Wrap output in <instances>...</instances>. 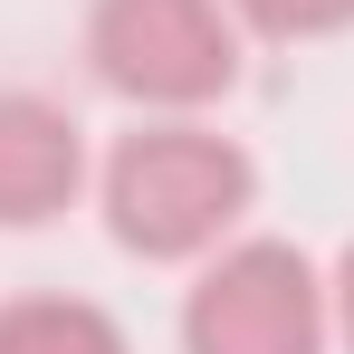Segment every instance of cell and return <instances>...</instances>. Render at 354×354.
Segmentation results:
<instances>
[{
  "label": "cell",
  "mask_w": 354,
  "mask_h": 354,
  "mask_svg": "<svg viewBox=\"0 0 354 354\" xmlns=\"http://www.w3.org/2000/svg\"><path fill=\"white\" fill-rule=\"evenodd\" d=\"M239 29H259V39H335L354 19V0H230Z\"/></svg>",
  "instance_id": "6"
},
{
  "label": "cell",
  "mask_w": 354,
  "mask_h": 354,
  "mask_svg": "<svg viewBox=\"0 0 354 354\" xmlns=\"http://www.w3.org/2000/svg\"><path fill=\"white\" fill-rule=\"evenodd\" d=\"M326 297H335V345L354 354V249L335 259V278H326Z\"/></svg>",
  "instance_id": "7"
},
{
  "label": "cell",
  "mask_w": 354,
  "mask_h": 354,
  "mask_svg": "<svg viewBox=\"0 0 354 354\" xmlns=\"http://www.w3.org/2000/svg\"><path fill=\"white\" fill-rule=\"evenodd\" d=\"M77 182H86V134H77V115L48 106V96H29V86H10V96H0V230L58 221L67 201H77Z\"/></svg>",
  "instance_id": "4"
},
{
  "label": "cell",
  "mask_w": 354,
  "mask_h": 354,
  "mask_svg": "<svg viewBox=\"0 0 354 354\" xmlns=\"http://www.w3.org/2000/svg\"><path fill=\"white\" fill-rule=\"evenodd\" d=\"M86 58L115 96L192 115V106L230 96V77H239V10L230 0H96Z\"/></svg>",
  "instance_id": "3"
},
{
  "label": "cell",
  "mask_w": 354,
  "mask_h": 354,
  "mask_svg": "<svg viewBox=\"0 0 354 354\" xmlns=\"http://www.w3.org/2000/svg\"><path fill=\"white\" fill-rule=\"evenodd\" d=\"M0 354H134V345L96 297H10L0 306Z\"/></svg>",
  "instance_id": "5"
},
{
  "label": "cell",
  "mask_w": 354,
  "mask_h": 354,
  "mask_svg": "<svg viewBox=\"0 0 354 354\" xmlns=\"http://www.w3.org/2000/svg\"><path fill=\"white\" fill-rule=\"evenodd\" d=\"M259 201V163L211 124H134L106 153V230L134 259H211Z\"/></svg>",
  "instance_id": "1"
},
{
  "label": "cell",
  "mask_w": 354,
  "mask_h": 354,
  "mask_svg": "<svg viewBox=\"0 0 354 354\" xmlns=\"http://www.w3.org/2000/svg\"><path fill=\"white\" fill-rule=\"evenodd\" d=\"M335 297L288 239H230L182 297V354H326Z\"/></svg>",
  "instance_id": "2"
}]
</instances>
